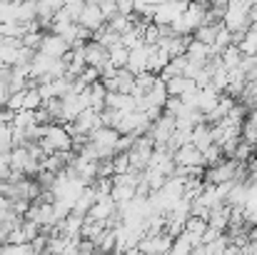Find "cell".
Masks as SVG:
<instances>
[{
  "instance_id": "1",
  "label": "cell",
  "mask_w": 257,
  "mask_h": 255,
  "mask_svg": "<svg viewBox=\"0 0 257 255\" xmlns=\"http://www.w3.org/2000/svg\"><path fill=\"white\" fill-rule=\"evenodd\" d=\"M38 143L45 150V155H50L55 150H73V135L63 123H50L45 128V138L38 140Z\"/></svg>"
},
{
  "instance_id": "2",
  "label": "cell",
  "mask_w": 257,
  "mask_h": 255,
  "mask_svg": "<svg viewBox=\"0 0 257 255\" xmlns=\"http://www.w3.org/2000/svg\"><path fill=\"white\" fill-rule=\"evenodd\" d=\"M187 5H190V0H168V3L158 5L155 13H153V23H158V25H172L187 10Z\"/></svg>"
},
{
  "instance_id": "3",
  "label": "cell",
  "mask_w": 257,
  "mask_h": 255,
  "mask_svg": "<svg viewBox=\"0 0 257 255\" xmlns=\"http://www.w3.org/2000/svg\"><path fill=\"white\" fill-rule=\"evenodd\" d=\"M83 53H85V63L87 65H95V68H105L110 63V48H105L100 40L90 38L85 45H83Z\"/></svg>"
},
{
  "instance_id": "4",
  "label": "cell",
  "mask_w": 257,
  "mask_h": 255,
  "mask_svg": "<svg viewBox=\"0 0 257 255\" xmlns=\"http://www.w3.org/2000/svg\"><path fill=\"white\" fill-rule=\"evenodd\" d=\"M70 48H73V45H70L60 33H53V30H50V33L43 35V43H40L38 50H40V53H48V55H53V58H63Z\"/></svg>"
},
{
  "instance_id": "5",
  "label": "cell",
  "mask_w": 257,
  "mask_h": 255,
  "mask_svg": "<svg viewBox=\"0 0 257 255\" xmlns=\"http://www.w3.org/2000/svg\"><path fill=\"white\" fill-rule=\"evenodd\" d=\"M78 23L80 25H85L87 30H97V28H102L107 20H105V15H102V10H100V3H95V0H87L85 8H83V13H80V18H78Z\"/></svg>"
},
{
  "instance_id": "6",
  "label": "cell",
  "mask_w": 257,
  "mask_h": 255,
  "mask_svg": "<svg viewBox=\"0 0 257 255\" xmlns=\"http://www.w3.org/2000/svg\"><path fill=\"white\" fill-rule=\"evenodd\" d=\"M153 48H155V45H148V43L133 48V50H130V60H127V70H133L135 75H138V73H145V70H148V63H150Z\"/></svg>"
},
{
  "instance_id": "7",
  "label": "cell",
  "mask_w": 257,
  "mask_h": 255,
  "mask_svg": "<svg viewBox=\"0 0 257 255\" xmlns=\"http://www.w3.org/2000/svg\"><path fill=\"white\" fill-rule=\"evenodd\" d=\"M185 55L192 60V63H207L215 53H212V45H207V43H202V40H197V38H192L190 43H187V50H185Z\"/></svg>"
},
{
  "instance_id": "8",
  "label": "cell",
  "mask_w": 257,
  "mask_h": 255,
  "mask_svg": "<svg viewBox=\"0 0 257 255\" xmlns=\"http://www.w3.org/2000/svg\"><path fill=\"white\" fill-rule=\"evenodd\" d=\"M192 143L205 153L212 143H215V133H212V125L205 120V123H197L195 128H192Z\"/></svg>"
},
{
  "instance_id": "9",
  "label": "cell",
  "mask_w": 257,
  "mask_h": 255,
  "mask_svg": "<svg viewBox=\"0 0 257 255\" xmlns=\"http://www.w3.org/2000/svg\"><path fill=\"white\" fill-rule=\"evenodd\" d=\"M135 188H138V185H133V183H112L110 195H112V200H115L117 205H122V203H130V200L138 195Z\"/></svg>"
},
{
  "instance_id": "10",
  "label": "cell",
  "mask_w": 257,
  "mask_h": 255,
  "mask_svg": "<svg viewBox=\"0 0 257 255\" xmlns=\"http://www.w3.org/2000/svg\"><path fill=\"white\" fill-rule=\"evenodd\" d=\"M220 58H222V65H225L227 70H232V68H237V65L242 63V50H240L237 43H232V45H227V48L220 53Z\"/></svg>"
},
{
  "instance_id": "11",
  "label": "cell",
  "mask_w": 257,
  "mask_h": 255,
  "mask_svg": "<svg viewBox=\"0 0 257 255\" xmlns=\"http://www.w3.org/2000/svg\"><path fill=\"white\" fill-rule=\"evenodd\" d=\"M127 60H130V50L122 43H117V45L110 48V63L115 68H127Z\"/></svg>"
},
{
  "instance_id": "12",
  "label": "cell",
  "mask_w": 257,
  "mask_h": 255,
  "mask_svg": "<svg viewBox=\"0 0 257 255\" xmlns=\"http://www.w3.org/2000/svg\"><path fill=\"white\" fill-rule=\"evenodd\" d=\"M13 150V123H0V153Z\"/></svg>"
},
{
  "instance_id": "13",
  "label": "cell",
  "mask_w": 257,
  "mask_h": 255,
  "mask_svg": "<svg viewBox=\"0 0 257 255\" xmlns=\"http://www.w3.org/2000/svg\"><path fill=\"white\" fill-rule=\"evenodd\" d=\"M23 93H25V108L28 110H38L43 105V95H40L38 88H25Z\"/></svg>"
},
{
  "instance_id": "14",
  "label": "cell",
  "mask_w": 257,
  "mask_h": 255,
  "mask_svg": "<svg viewBox=\"0 0 257 255\" xmlns=\"http://www.w3.org/2000/svg\"><path fill=\"white\" fill-rule=\"evenodd\" d=\"M5 108H10L13 113H15V110H23V108H25V93H23V90L10 93V95H8V105H5Z\"/></svg>"
},
{
  "instance_id": "15",
  "label": "cell",
  "mask_w": 257,
  "mask_h": 255,
  "mask_svg": "<svg viewBox=\"0 0 257 255\" xmlns=\"http://www.w3.org/2000/svg\"><path fill=\"white\" fill-rule=\"evenodd\" d=\"M43 35L45 33H40V30H30V33H25L23 35V45H28V48H40V43H43Z\"/></svg>"
},
{
  "instance_id": "16",
  "label": "cell",
  "mask_w": 257,
  "mask_h": 255,
  "mask_svg": "<svg viewBox=\"0 0 257 255\" xmlns=\"http://www.w3.org/2000/svg\"><path fill=\"white\" fill-rule=\"evenodd\" d=\"M13 173V165H10V150L0 153V180H8Z\"/></svg>"
},
{
  "instance_id": "17",
  "label": "cell",
  "mask_w": 257,
  "mask_h": 255,
  "mask_svg": "<svg viewBox=\"0 0 257 255\" xmlns=\"http://www.w3.org/2000/svg\"><path fill=\"white\" fill-rule=\"evenodd\" d=\"M100 10H102V15H105V20H110V18H115L120 10H117V0H105V3H100Z\"/></svg>"
},
{
  "instance_id": "18",
  "label": "cell",
  "mask_w": 257,
  "mask_h": 255,
  "mask_svg": "<svg viewBox=\"0 0 257 255\" xmlns=\"http://www.w3.org/2000/svg\"><path fill=\"white\" fill-rule=\"evenodd\" d=\"M148 8H158V5H163V3H168V0H143Z\"/></svg>"
},
{
  "instance_id": "19",
  "label": "cell",
  "mask_w": 257,
  "mask_h": 255,
  "mask_svg": "<svg viewBox=\"0 0 257 255\" xmlns=\"http://www.w3.org/2000/svg\"><path fill=\"white\" fill-rule=\"evenodd\" d=\"M5 183H8V180H0V198L5 195Z\"/></svg>"
},
{
  "instance_id": "20",
  "label": "cell",
  "mask_w": 257,
  "mask_h": 255,
  "mask_svg": "<svg viewBox=\"0 0 257 255\" xmlns=\"http://www.w3.org/2000/svg\"><path fill=\"white\" fill-rule=\"evenodd\" d=\"M197 3H205V5H207V3H210V0H197Z\"/></svg>"
},
{
  "instance_id": "21",
  "label": "cell",
  "mask_w": 257,
  "mask_h": 255,
  "mask_svg": "<svg viewBox=\"0 0 257 255\" xmlns=\"http://www.w3.org/2000/svg\"><path fill=\"white\" fill-rule=\"evenodd\" d=\"M3 40H5V38H3V35H0V45H3Z\"/></svg>"
}]
</instances>
